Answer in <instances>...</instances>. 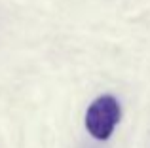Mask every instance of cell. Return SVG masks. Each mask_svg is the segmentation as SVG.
<instances>
[{"label":"cell","instance_id":"cell-1","mask_svg":"<svg viewBox=\"0 0 150 148\" xmlns=\"http://www.w3.org/2000/svg\"><path fill=\"white\" fill-rule=\"evenodd\" d=\"M120 103L112 95H101L89 104L86 112V129L93 139L106 141L114 133L118 122H120Z\"/></svg>","mask_w":150,"mask_h":148}]
</instances>
